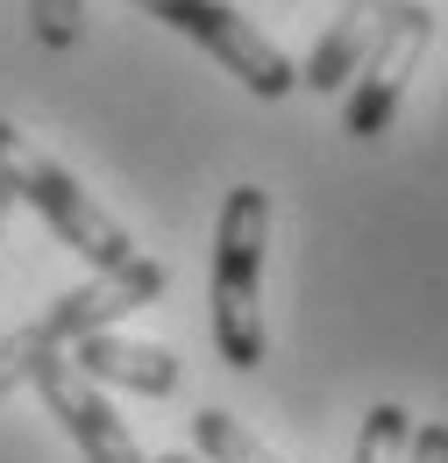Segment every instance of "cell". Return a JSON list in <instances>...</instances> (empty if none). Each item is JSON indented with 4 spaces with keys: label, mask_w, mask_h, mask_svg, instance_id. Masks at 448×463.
Returning a JSON list of instances; mask_svg holds the SVG:
<instances>
[{
    "label": "cell",
    "mask_w": 448,
    "mask_h": 463,
    "mask_svg": "<svg viewBox=\"0 0 448 463\" xmlns=\"http://www.w3.org/2000/svg\"><path fill=\"white\" fill-rule=\"evenodd\" d=\"M0 185H7L14 200H29V207L51 222L57 242H64V250H79L100 279L128 271V264H143V250L128 242V229H121V222H114V214L71 172H64V165H57L51 150H36L14 121H0Z\"/></svg>",
    "instance_id": "1"
},
{
    "label": "cell",
    "mask_w": 448,
    "mask_h": 463,
    "mask_svg": "<svg viewBox=\"0 0 448 463\" xmlns=\"http://www.w3.org/2000/svg\"><path fill=\"white\" fill-rule=\"evenodd\" d=\"M150 299H164V264H157V257H143V264H128V271H114V279L93 271L86 286L57 292L29 328L0 335V400H7L14 385H29L51 356H64L71 343H86V335L114 328L121 314H135V307H150Z\"/></svg>",
    "instance_id": "2"
},
{
    "label": "cell",
    "mask_w": 448,
    "mask_h": 463,
    "mask_svg": "<svg viewBox=\"0 0 448 463\" xmlns=\"http://www.w3.org/2000/svg\"><path fill=\"white\" fill-rule=\"evenodd\" d=\"M264 235H271V193L235 185L214 229V349L235 371L264 364Z\"/></svg>",
    "instance_id": "3"
},
{
    "label": "cell",
    "mask_w": 448,
    "mask_h": 463,
    "mask_svg": "<svg viewBox=\"0 0 448 463\" xmlns=\"http://www.w3.org/2000/svg\"><path fill=\"white\" fill-rule=\"evenodd\" d=\"M135 7L157 14V22L178 29V36H192V43L221 64V71H235L257 100H285V93L299 86V64L285 58L249 14H235L228 0H135Z\"/></svg>",
    "instance_id": "4"
},
{
    "label": "cell",
    "mask_w": 448,
    "mask_h": 463,
    "mask_svg": "<svg viewBox=\"0 0 448 463\" xmlns=\"http://www.w3.org/2000/svg\"><path fill=\"white\" fill-rule=\"evenodd\" d=\"M427 43H434V14H427L420 0H406V7L392 14V29L363 51L356 79H349V115H341V128H349L356 143H370V136L392 128L398 100H406L413 71H420V58H427Z\"/></svg>",
    "instance_id": "5"
},
{
    "label": "cell",
    "mask_w": 448,
    "mask_h": 463,
    "mask_svg": "<svg viewBox=\"0 0 448 463\" xmlns=\"http://www.w3.org/2000/svg\"><path fill=\"white\" fill-rule=\"evenodd\" d=\"M29 385L43 392V406L57 413V428L79 442V457H86V463H150L143 449H135L128 420L107 406V392H100L93 378H79V371H71V356H51Z\"/></svg>",
    "instance_id": "6"
},
{
    "label": "cell",
    "mask_w": 448,
    "mask_h": 463,
    "mask_svg": "<svg viewBox=\"0 0 448 463\" xmlns=\"http://www.w3.org/2000/svg\"><path fill=\"white\" fill-rule=\"evenodd\" d=\"M64 356H71V371H79V378L114 385V392H143V400L178 392V356L157 349V343H135V335H114V328L86 335V343H71Z\"/></svg>",
    "instance_id": "7"
},
{
    "label": "cell",
    "mask_w": 448,
    "mask_h": 463,
    "mask_svg": "<svg viewBox=\"0 0 448 463\" xmlns=\"http://www.w3.org/2000/svg\"><path fill=\"white\" fill-rule=\"evenodd\" d=\"M398 7H406V0H349L335 22H328V36L313 43V58H306V71H299V79H306L313 93H341V86L356 79L363 51H370V43L392 29Z\"/></svg>",
    "instance_id": "8"
},
{
    "label": "cell",
    "mask_w": 448,
    "mask_h": 463,
    "mask_svg": "<svg viewBox=\"0 0 448 463\" xmlns=\"http://www.w3.org/2000/svg\"><path fill=\"white\" fill-rule=\"evenodd\" d=\"M192 449H200V463H278L242 420H228L221 406H200L192 413Z\"/></svg>",
    "instance_id": "9"
},
{
    "label": "cell",
    "mask_w": 448,
    "mask_h": 463,
    "mask_svg": "<svg viewBox=\"0 0 448 463\" xmlns=\"http://www.w3.org/2000/svg\"><path fill=\"white\" fill-rule=\"evenodd\" d=\"M406 442H413V413L385 400V406H370V413H363L356 463H406Z\"/></svg>",
    "instance_id": "10"
},
{
    "label": "cell",
    "mask_w": 448,
    "mask_h": 463,
    "mask_svg": "<svg viewBox=\"0 0 448 463\" xmlns=\"http://www.w3.org/2000/svg\"><path fill=\"white\" fill-rule=\"evenodd\" d=\"M29 22H36V43L43 51H71L79 43V22H86V0H29Z\"/></svg>",
    "instance_id": "11"
},
{
    "label": "cell",
    "mask_w": 448,
    "mask_h": 463,
    "mask_svg": "<svg viewBox=\"0 0 448 463\" xmlns=\"http://www.w3.org/2000/svg\"><path fill=\"white\" fill-rule=\"evenodd\" d=\"M406 463H448V420H420L406 442Z\"/></svg>",
    "instance_id": "12"
},
{
    "label": "cell",
    "mask_w": 448,
    "mask_h": 463,
    "mask_svg": "<svg viewBox=\"0 0 448 463\" xmlns=\"http://www.w3.org/2000/svg\"><path fill=\"white\" fill-rule=\"evenodd\" d=\"M7 214H14V193L0 185V235H7Z\"/></svg>",
    "instance_id": "13"
},
{
    "label": "cell",
    "mask_w": 448,
    "mask_h": 463,
    "mask_svg": "<svg viewBox=\"0 0 448 463\" xmlns=\"http://www.w3.org/2000/svg\"><path fill=\"white\" fill-rule=\"evenodd\" d=\"M157 463H200V457H157Z\"/></svg>",
    "instance_id": "14"
}]
</instances>
